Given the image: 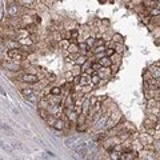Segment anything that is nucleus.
Returning <instances> with one entry per match:
<instances>
[{
	"instance_id": "nucleus-1",
	"label": "nucleus",
	"mask_w": 160,
	"mask_h": 160,
	"mask_svg": "<svg viewBox=\"0 0 160 160\" xmlns=\"http://www.w3.org/2000/svg\"><path fill=\"white\" fill-rule=\"evenodd\" d=\"M25 56H28V55L23 51L22 47H20V48L8 49V58L11 60H13V62H16V60H24Z\"/></svg>"
},
{
	"instance_id": "nucleus-2",
	"label": "nucleus",
	"mask_w": 160,
	"mask_h": 160,
	"mask_svg": "<svg viewBox=\"0 0 160 160\" xmlns=\"http://www.w3.org/2000/svg\"><path fill=\"white\" fill-rule=\"evenodd\" d=\"M20 82L22 83H25L27 85L28 84H36V83H39V78L36 75H33V73H23L22 78H20Z\"/></svg>"
},
{
	"instance_id": "nucleus-3",
	"label": "nucleus",
	"mask_w": 160,
	"mask_h": 160,
	"mask_svg": "<svg viewBox=\"0 0 160 160\" xmlns=\"http://www.w3.org/2000/svg\"><path fill=\"white\" fill-rule=\"evenodd\" d=\"M8 15L9 18H16L19 15V5L16 3H12L8 5Z\"/></svg>"
},
{
	"instance_id": "nucleus-4",
	"label": "nucleus",
	"mask_w": 160,
	"mask_h": 160,
	"mask_svg": "<svg viewBox=\"0 0 160 160\" xmlns=\"http://www.w3.org/2000/svg\"><path fill=\"white\" fill-rule=\"evenodd\" d=\"M5 44L7 47H8L9 49H13V48H20V43H19V40H16V39H11V38H8V40L5 42Z\"/></svg>"
},
{
	"instance_id": "nucleus-5",
	"label": "nucleus",
	"mask_w": 160,
	"mask_h": 160,
	"mask_svg": "<svg viewBox=\"0 0 160 160\" xmlns=\"http://www.w3.org/2000/svg\"><path fill=\"white\" fill-rule=\"evenodd\" d=\"M91 75L87 72H83L82 75H80V84L82 85H85V84H91Z\"/></svg>"
},
{
	"instance_id": "nucleus-6",
	"label": "nucleus",
	"mask_w": 160,
	"mask_h": 160,
	"mask_svg": "<svg viewBox=\"0 0 160 160\" xmlns=\"http://www.w3.org/2000/svg\"><path fill=\"white\" fill-rule=\"evenodd\" d=\"M67 52L71 53V55H76V53H79V44H76L75 42L71 43V44L68 45V48H67Z\"/></svg>"
},
{
	"instance_id": "nucleus-7",
	"label": "nucleus",
	"mask_w": 160,
	"mask_h": 160,
	"mask_svg": "<svg viewBox=\"0 0 160 160\" xmlns=\"http://www.w3.org/2000/svg\"><path fill=\"white\" fill-rule=\"evenodd\" d=\"M149 71H151V73H152L153 78L160 79V68H159L158 64H153L152 67H149Z\"/></svg>"
},
{
	"instance_id": "nucleus-8",
	"label": "nucleus",
	"mask_w": 160,
	"mask_h": 160,
	"mask_svg": "<svg viewBox=\"0 0 160 160\" xmlns=\"http://www.w3.org/2000/svg\"><path fill=\"white\" fill-rule=\"evenodd\" d=\"M20 45H32L33 44V39H31V36H27V38H20L19 39Z\"/></svg>"
},
{
	"instance_id": "nucleus-9",
	"label": "nucleus",
	"mask_w": 160,
	"mask_h": 160,
	"mask_svg": "<svg viewBox=\"0 0 160 160\" xmlns=\"http://www.w3.org/2000/svg\"><path fill=\"white\" fill-rule=\"evenodd\" d=\"M64 127H65L64 120L60 119V118L56 119V123H55V125H53V128H55V129H59V131H63V129H64Z\"/></svg>"
},
{
	"instance_id": "nucleus-10",
	"label": "nucleus",
	"mask_w": 160,
	"mask_h": 160,
	"mask_svg": "<svg viewBox=\"0 0 160 160\" xmlns=\"http://www.w3.org/2000/svg\"><path fill=\"white\" fill-rule=\"evenodd\" d=\"M144 5H145L147 9H149V11H151V9L156 8V5H158V2H156V0H145Z\"/></svg>"
},
{
	"instance_id": "nucleus-11",
	"label": "nucleus",
	"mask_w": 160,
	"mask_h": 160,
	"mask_svg": "<svg viewBox=\"0 0 160 160\" xmlns=\"http://www.w3.org/2000/svg\"><path fill=\"white\" fill-rule=\"evenodd\" d=\"M87 62H88V58L85 55H78V58L75 59V64H79V65H83Z\"/></svg>"
},
{
	"instance_id": "nucleus-12",
	"label": "nucleus",
	"mask_w": 160,
	"mask_h": 160,
	"mask_svg": "<svg viewBox=\"0 0 160 160\" xmlns=\"http://www.w3.org/2000/svg\"><path fill=\"white\" fill-rule=\"evenodd\" d=\"M99 62H100V64H102L103 67H111L112 65V60H111V58H108V56L102 58Z\"/></svg>"
},
{
	"instance_id": "nucleus-13",
	"label": "nucleus",
	"mask_w": 160,
	"mask_h": 160,
	"mask_svg": "<svg viewBox=\"0 0 160 160\" xmlns=\"http://www.w3.org/2000/svg\"><path fill=\"white\" fill-rule=\"evenodd\" d=\"M111 60H112V64H122V55L120 53H113V55L111 56Z\"/></svg>"
},
{
	"instance_id": "nucleus-14",
	"label": "nucleus",
	"mask_w": 160,
	"mask_h": 160,
	"mask_svg": "<svg viewBox=\"0 0 160 160\" xmlns=\"http://www.w3.org/2000/svg\"><path fill=\"white\" fill-rule=\"evenodd\" d=\"M48 112H49V111H48V109H45V108H39V116H40V118H42L43 120H44V122H45L47 119H48V116L51 115V113H48Z\"/></svg>"
},
{
	"instance_id": "nucleus-15",
	"label": "nucleus",
	"mask_w": 160,
	"mask_h": 160,
	"mask_svg": "<svg viewBox=\"0 0 160 160\" xmlns=\"http://www.w3.org/2000/svg\"><path fill=\"white\" fill-rule=\"evenodd\" d=\"M100 80H102V76L99 75V72H93L92 75H91L92 84H100Z\"/></svg>"
},
{
	"instance_id": "nucleus-16",
	"label": "nucleus",
	"mask_w": 160,
	"mask_h": 160,
	"mask_svg": "<svg viewBox=\"0 0 160 160\" xmlns=\"http://www.w3.org/2000/svg\"><path fill=\"white\" fill-rule=\"evenodd\" d=\"M144 127H145V129L155 128V127H156V123H155V122H152L151 119H148V118H147V119L144 120Z\"/></svg>"
},
{
	"instance_id": "nucleus-17",
	"label": "nucleus",
	"mask_w": 160,
	"mask_h": 160,
	"mask_svg": "<svg viewBox=\"0 0 160 160\" xmlns=\"http://www.w3.org/2000/svg\"><path fill=\"white\" fill-rule=\"evenodd\" d=\"M69 44H71V40H68V39H63L59 42V47H62V49H67Z\"/></svg>"
},
{
	"instance_id": "nucleus-18",
	"label": "nucleus",
	"mask_w": 160,
	"mask_h": 160,
	"mask_svg": "<svg viewBox=\"0 0 160 160\" xmlns=\"http://www.w3.org/2000/svg\"><path fill=\"white\" fill-rule=\"evenodd\" d=\"M87 128H88V122H87V123H82V124L76 125V131H78V132H85Z\"/></svg>"
},
{
	"instance_id": "nucleus-19",
	"label": "nucleus",
	"mask_w": 160,
	"mask_h": 160,
	"mask_svg": "<svg viewBox=\"0 0 160 160\" xmlns=\"http://www.w3.org/2000/svg\"><path fill=\"white\" fill-rule=\"evenodd\" d=\"M85 43L89 45V48H93V47H95V43H96V38H93V36H88V38L85 39Z\"/></svg>"
},
{
	"instance_id": "nucleus-20",
	"label": "nucleus",
	"mask_w": 160,
	"mask_h": 160,
	"mask_svg": "<svg viewBox=\"0 0 160 160\" xmlns=\"http://www.w3.org/2000/svg\"><path fill=\"white\" fill-rule=\"evenodd\" d=\"M56 119H58L56 116L49 115V116H48V119H47L45 122H47V124H48L49 127H52V128H53V125H55V123H56Z\"/></svg>"
},
{
	"instance_id": "nucleus-21",
	"label": "nucleus",
	"mask_w": 160,
	"mask_h": 160,
	"mask_svg": "<svg viewBox=\"0 0 160 160\" xmlns=\"http://www.w3.org/2000/svg\"><path fill=\"white\" fill-rule=\"evenodd\" d=\"M27 100H28V102H31V103H39V96L36 95L35 92H33L32 95L27 96Z\"/></svg>"
},
{
	"instance_id": "nucleus-22",
	"label": "nucleus",
	"mask_w": 160,
	"mask_h": 160,
	"mask_svg": "<svg viewBox=\"0 0 160 160\" xmlns=\"http://www.w3.org/2000/svg\"><path fill=\"white\" fill-rule=\"evenodd\" d=\"M22 93L27 98V96L32 95V93H33V89H32V88H29V87H24V88H22Z\"/></svg>"
},
{
	"instance_id": "nucleus-23",
	"label": "nucleus",
	"mask_w": 160,
	"mask_h": 160,
	"mask_svg": "<svg viewBox=\"0 0 160 160\" xmlns=\"http://www.w3.org/2000/svg\"><path fill=\"white\" fill-rule=\"evenodd\" d=\"M115 49H116V52L122 55V53L124 52V45H123V43H115Z\"/></svg>"
},
{
	"instance_id": "nucleus-24",
	"label": "nucleus",
	"mask_w": 160,
	"mask_h": 160,
	"mask_svg": "<svg viewBox=\"0 0 160 160\" xmlns=\"http://www.w3.org/2000/svg\"><path fill=\"white\" fill-rule=\"evenodd\" d=\"M62 93H63L62 87H53V88H51V95H62Z\"/></svg>"
},
{
	"instance_id": "nucleus-25",
	"label": "nucleus",
	"mask_w": 160,
	"mask_h": 160,
	"mask_svg": "<svg viewBox=\"0 0 160 160\" xmlns=\"http://www.w3.org/2000/svg\"><path fill=\"white\" fill-rule=\"evenodd\" d=\"M113 53H116V49L115 47H108V48L105 49V56H108V58H111Z\"/></svg>"
},
{
	"instance_id": "nucleus-26",
	"label": "nucleus",
	"mask_w": 160,
	"mask_h": 160,
	"mask_svg": "<svg viewBox=\"0 0 160 160\" xmlns=\"http://www.w3.org/2000/svg\"><path fill=\"white\" fill-rule=\"evenodd\" d=\"M123 36L122 35H119V33H115V35H113V38H112V42L113 43H123Z\"/></svg>"
},
{
	"instance_id": "nucleus-27",
	"label": "nucleus",
	"mask_w": 160,
	"mask_h": 160,
	"mask_svg": "<svg viewBox=\"0 0 160 160\" xmlns=\"http://www.w3.org/2000/svg\"><path fill=\"white\" fill-rule=\"evenodd\" d=\"M149 15H151L152 18H158V16H160V9L156 7V8H153L149 11Z\"/></svg>"
},
{
	"instance_id": "nucleus-28",
	"label": "nucleus",
	"mask_w": 160,
	"mask_h": 160,
	"mask_svg": "<svg viewBox=\"0 0 160 160\" xmlns=\"http://www.w3.org/2000/svg\"><path fill=\"white\" fill-rule=\"evenodd\" d=\"M73 78H75V75H73L72 71L65 72V80H67V82H73Z\"/></svg>"
},
{
	"instance_id": "nucleus-29",
	"label": "nucleus",
	"mask_w": 160,
	"mask_h": 160,
	"mask_svg": "<svg viewBox=\"0 0 160 160\" xmlns=\"http://www.w3.org/2000/svg\"><path fill=\"white\" fill-rule=\"evenodd\" d=\"M119 67H120L119 64H112L111 67H109V68H111V73H112V75H115V73L119 71Z\"/></svg>"
},
{
	"instance_id": "nucleus-30",
	"label": "nucleus",
	"mask_w": 160,
	"mask_h": 160,
	"mask_svg": "<svg viewBox=\"0 0 160 160\" xmlns=\"http://www.w3.org/2000/svg\"><path fill=\"white\" fill-rule=\"evenodd\" d=\"M131 2H132V4H133V5H142L143 3H144L143 0H131Z\"/></svg>"
},
{
	"instance_id": "nucleus-31",
	"label": "nucleus",
	"mask_w": 160,
	"mask_h": 160,
	"mask_svg": "<svg viewBox=\"0 0 160 160\" xmlns=\"http://www.w3.org/2000/svg\"><path fill=\"white\" fill-rule=\"evenodd\" d=\"M156 7H158V8L160 9V2H158V5H156Z\"/></svg>"
},
{
	"instance_id": "nucleus-32",
	"label": "nucleus",
	"mask_w": 160,
	"mask_h": 160,
	"mask_svg": "<svg viewBox=\"0 0 160 160\" xmlns=\"http://www.w3.org/2000/svg\"><path fill=\"white\" fill-rule=\"evenodd\" d=\"M159 88H160V79H159Z\"/></svg>"
},
{
	"instance_id": "nucleus-33",
	"label": "nucleus",
	"mask_w": 160,
	"mask_h": 160,
	"mask_svg": "<svg viewBox=\"0 0 160 160\" xmlns=\"http://www.w3.org/2000/svg\"><path fill=\"white\" fill-rule=\"evenodd\" d=\"M159 119H160V111H159Z\"/></svg>"
},
{
	"instance_id": "nucleus-34",
	"label": "nucleus",
	"mask_w": 160,
	"mask_h": 160,
	"mask_svg": "<svg viewBox=\"0 0 160 160\" xmlns=\"http://www.w3.org/2000/svg\"><path fill=\"white\" fill-rule=\"evenodd\" d=\"M159 27H160V23H159Z\"/></svg>"
},
{
	"instance_id": "nucleus-35",
	"label": "nucleus",
	"mask_w": 160,
	"mask_h": 160,
	"mask_svg": "<svg viewBox=\"0 0 160 160\" xmlns=\"http://www.w3.org/2000/svg\"><path fill=\"white\" fill-rule=\"evenodd\" d=\"M143 2H145V0H143Z\"/></svg>"
}]
</instances>
